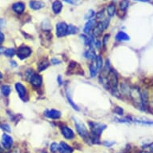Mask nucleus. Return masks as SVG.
<instances>
[{
	"instance_id": "1",
	"label": "nucleus",
	"mask_w": 153,
	"mask_h": 153,
	"mask_svg": "<svg viewBox=\"0 0 153 153\" xmlns=\"http://www.w3.org/2000/svg\"><path fill=\"white\" fill-rule=\"evenodd\" d=\"M74 120H75V128H76L77 132L79 134V136H80L85 141H88V140H90L91 137L90 136H89V134H88V130H87V128H85L84 124L81 123L80 121L75 120V119H74Z\"/></svg>"
},
{
	"instance_id": "2",
	"label": "nucleus",
	"mask_w": 153,
	"mask_h": 153,
	"mask_svg": "<svg viewBox=\"0 0 153 153\" xmlns=\"http://www.w3.org/2000/svg\"><path fill=\"white\" fill-rule=\"evenodd\" d=\"M108 85L113 90L117 89L118 86V78L114 71H110L108 75Z\"/></svg>"
},
{
	"instance_id": "3",
	"label": "nucleus",
	"mask_w": 153,
	"mask_h": 153,
	"mask_svg": "<svg viewBox=\"0 0 153 153\" xmlns=\"http://www.w3.org/2000/svg\"><path fill=\"white\" fill-rule=\"evenodd\" d=\"M31 54V49L26 46H22L20 48H18L17 55L20 59H23L29 57Z\"/></svg>"
},
{
	"instance_id": "4",
	"label": "nucleus",
	"mask_w": 153,
	"mask_h": 153,
	"mask_svg": "<svg viewBox=\"0 0 153 153\" xmlns=\"http://www.w3.org/2000/svg\"><path fill=\"white\" fill-rule=\"evenodd\" d=\"M68 26L64 22H61L56 24V35L58 37H63L67 35Z\"/></svg>"
},
{
	"instance_id": "5",
	"label": "nucleus",
	"mask_w": 153,
	"mask_h": 153,
	"mask_svg": "<svg viewBox=\"0 0 153 153\" xmlns=\"http://www.w3.org/2000/svg\"><path fill=\"white\" fill-rule=\"evenodd\" d=\"M15 89L19 95V97L23 100H27V90L25 87L21 83H17L15 84Z\"/></svg>"
},
{
	"instance_id": "6",
	"label": "nucleus",
	"mask_w": 153,
	"mask_h": 153,
	"mask_svg": "<svg viewBox=\"0 0 153 153\" xmlns=\"http://www.w3.org/2000/svg\"><path fill=\"white\" fill-rule=\"evenodd\" d=\"M140 104L143 110H146L148 106V92L147 90H143L140 92Z\"/></svg>"
},
{
	"instance_id": "7",
	"label": "nucleus",
	"mask_w": 153,
	"mask_h": 153,
	"mask_svg": "<svg viewBox=\"0 0 153 153\" xmlns=\"http://www.w3.org/2000/svg\"><path fill=\"white\" fill-rule=\"evenodd\" d=\"M29 80H30V83L35 88L40 87L42 85V83H43V79L41 77V75H37V74H34Z\"/></svg>"
},
{
	"instance_id": "8",
	"label": "nucleus",
	"mask_w": 153,
	"mask_h": 153,
	"mask_svg": "<svg viewBox=\"0 0 153 153\" xmlns=\"http://www.w3.org/2000/svg\"><path fill=\"white\" fill-rule=\"evenodd\" d=\"M2 144L4 148L9 149L13 144V139L7 134H3L2 136Z\"/></svg>"
},
{
	"instance_id": "9",
	"label": "nucleus",
	"mask_w": 153,
	"mask_h": 153,
	"mask_svg": "<svg viewBox=\"0 0 153 153\" xmlns=\"http://www.w3.org/2000/svg\"><path fill=\"white\" fill-rule=\"evenodd\" d=\"M61 131H62L63 136L68 140H71L75 137V134L73 132V131L68 127H63L61 128Z\"/></svg>"
},
{
	"instance_id": "10",
	"label": "nucleus",
	"mask_w": 153,
	"mask_h": 153,
	"mask_svg": "<svg viewBox=\"0 0 153 153\" xmlns=\"http://www.w3.org/2000/svg\"><path fill=\"white\" fill-rule=\"evenodd\" d=\"M59 151L60 153H73V148L65 142H61L59 144Z\"/></svg>"
},
{
	"instance_id": "11",
	"label": "nucleus",
	"mask_w": 153,
	"mask_h": 153,
	"mask_svg": "<svg viewBox=\"0 0 153 153\" xmlns=\"http://www.w3.org/2000/svg\"><path fill=\"white\" fill-rule=\"evenodd\" d=\"M45 116L47 117L50 119H53V120H56V119H59L61 116V113L57 110H47L44 112Z\"/></svg>"
},
{
	"instance_id": "12",
	"label": "nucleus",
	"mask_w": 153,
	"mask_h": 153,
	"mask_svg": "<svg viewBox=\"0 0 153 153\" xmlns=\"http://www.w3.org/2000/svg\"><path fill=\"white\" fill-rule=\"evenodd\" d=\"M12 10L17 14H22L25 10V5H24V3H21V2H18V3L13 4Z\"/></svg>"
},
{
	"instance_id": "13",
	"label": "nucleus",
	"mask_w": 153,
	"mask_h": 153,
	"mask_svg": "<svg viewBox=\"0 0 153 153\" xmlns=\"http://www.w3.org/2000/svg\"><path fill=\"white\" fill-rule=\"evenodd\" d=\"M96 26V22L94 19H91L86 23V25L84 26V28H83V31L85 34H89L91 30H94V28Z\"/></svg>"
},
{
	"instance_id": "14",
	"label": "nucleus",
	"mask_w": 153,
	"mask_h": 153,
	"mask_svg": "<svg viewBox=\"0 0 153 153\" xmlns=\"http://www.w3.org/2000/svg\"><path fill=\"white\" fill-rule=\"evenodd\" d=\"M30 7L33 10H40L44 7V3L41 1H36V0H31L29 3Z\"/></svg>"
},
{
	"instance_id": "15",
	"label": "nucleus",
	"mask_w": 153,
	"mask_h": 153,
	"mask_svg": "<svg viewBox=\"0 0 153 153\" xmlns=\"http://www.w3.org/2000/svg\"><path fill=\"white\" fill-rule=\"evenodd\" d=\"M63 9V4L59 0H55L52 3V10L55 14H59Z\"/></svg>"
},
{
	"instance_id": "16",
	"label": "nucleus",
	"mask_w": 153,
	"mask_h": 153,
	"mask_svg": "<svg viewBox=\"0 0 153 153\" xmlns=\"http://www.w3.org/2000/svg\"><path fill=\"white\" fill-rule=\"evenodd\" d=\"M116 40L118 41H128L130 39V37L128 34H126L123 31H120L117 33V35L116 36Z\"/></svg>"
},
{
	"instance_id": "17",
	"label": "nucleus",
	"mask_w": 153,
	"mask_h": 153,
	"mask_svg": "<svg viewBox=\"0 0 153 153\" xmlns=\"http://www.w3.org/2000/svg\"><path fill=\"white\" fill-rule=\"evenodd\" d=\"M133 122H136L137 123H140V124H143V125L147 126H153V121L148 120H144V119H132Z\"/></svg>"
},
{
	"instance_id": "18",
	"label": "nucleus",
	"mask_w": 153,
	"mask_h": 153,
	"mask_svg": "<svg viewBox=\"0 0 153 153\" xmlns=\"http://www.w3.org/2000/svg\"><path fill=\"white\" fill-rule=\"evenodd\" d=\"M107 13H108V16H110V17L114 16L115 13H116V6L114 4H110L107 8Z\"/></svg>"
},
{
	"instance_id": "19",
	"label": "nucleus",
	"mask_w": 153,
	"mask_h": 153,
	"mask_svg": "<svg viewBox=\"0 0 153 153\" xmlns=\"http://www.w3.org/2000/svg\"><path fill=\"white\" fill-rule=\"evenodd\" d=\"M79 31V29L75 26L71 24V25L68 26V31L67 34L68 35H73V34H76Z\"/></svg>"
},
{
	"instance_id": "20",
	"label": "nucleus",
	"mask_w": 153,
	"mask_h": 153,
	"mask_svg": "<svg viewBox=\"0 0 153 153\" xmlns=\"http://www.w3.org/2000/svg\"><path fill=\"white\" fill-rule=\"evenodd\" d=\"M49 66V63H48V60H43L42 62L39 63L38 65V69L39 71H44L46 68H48V67Z\"/></svg>"
},
{
	"instance_id": "21",
	"label": "nucleus",
	"mask_w": 153,
	"mask_h": 153,
	"mask_svg": "<svg viewBox=\"0 0 153 153\" xmlns=\"http://www.w3.org/2000/svg\"><path fill=\"white\" fill-rule=\"evenodd\" d=\"M10 88L8 85H3L1 87V92L3 93V95L8 96L10 93Z\"/></svg>"
},
{
	"instance_id": "22",
	"label": "nucleus",
	"mask_w": 153,
	"mask_h": 153,
	"mask_svg": "<svg viewBox=\"0 0 153 153\" xmlns=\"http://www.w3.org/2000/svg\"><path fill=\"white\" fill-rule=\"evenodd\" d=\"M86 57L88 59H96V55H95V53L94 52V51L92 49H90V50H88L85 54Z\"/></svg>"
},
{
	"instance_id": "23",
	"label": "nucleus",
	"mask_w": 153,
	"mask_h": 153,
	"mask_svg": "<svg viewBox=\"0 0 153 153\" xmlns=\"http://www.w3.org/2000/svg\"><path fill=\"white\" fill-rule=\"evenodd\" d=\"M129 5V0H122L120 3V8L122 10H126Z\"/></svg>"
},
{
	"instance_id": "24",
	"label": "nucleus",
	"mask_w": 153,
	"mask_h": 153,
	"mask_svg": "<svg viewBox=\"0 0 153 153\" xmlns=\"http://www.w3.org/2000/svg\"><path fill=\"white\" fill-rule=\"evenodd\" d=\"M90 73H91V77H95L96 75V73H97V67H96V64H91L90 65Z\"/></svg>"
},
{
	"instance_id": "25",
	"label": "nucleus",
	"mask_w": 153,
	"mask_h": 153,
	"mask_svg": "<svg viewBox=\"0 0 153 153\" xmlns=\"http://www.w3.org/2000/svg\"><path fill=\"white\" fill-rule=\"evenodd\" d=\"M96 67H97V69L98 71H100L102 69V67H103V59L101 58L100 56H97L96 57Z\"/></svg>"
},
{
	"instance_id": "26",
	"label": "nucleus",
	"mask_w": 153,
	"mask_h": 153,
	"mask_svg": "<svg viewBox=\"0 0 153 153\" xmlns=\"http://www.w3.org/2000/svg\"><path fill=\"white\" fill-rule=\"evenodd\" d=\"M67 97H68V102H69V103H70L71 105V107H72L75 110H77L79 111V108L77 107V105H75V103L73 102V100H71V95L69 94V92L68 91H67Z\"/></svg>"
},
{
	"instance_id": "27",
	"label": "nucleus",
	"mask_w": 153,
	"mask_h": 153,
	"mask_svg": "<svg viewBox=\"0 0 153 153\" xmlns=\"http://www.w3.org/2000/svg\"><path fill=\"white\" fill-rule=\"evenodd\" d=\"M50 150L51 152L55 153L59 150V144L56 143H52L50 146Z\"/></svg>"
},
{
	"instance_id": "28",
	"label": "nucleus",
	"mask_w": 153,
	"mask_h": 153,
	"mask_svg": "<svg viewBox=\"0 0 153 153\" xmlns=\"http://www.w3.org/2000/svg\"><path fill=\"white\" fill-rule=\"evenodd\" d=\"M15 49L10 48V49H7V51H6V52L4 53V54H5L6 56H7V57H12L13 55H15Z\"/></svg>"
},
{
	"instance_id": "29",
	"label": "nucleus",
	"mask_w": 153,
	"mask_h": 153,
	"mask_svg": "<svg viewBox=\"0 0 153 153\" xmlns=\"http://www.w3.org/2000/svg\"><path fill=\"white\" fill-rule=\"evenodd\" d=\"M94 15H95V12H94L92 10H89V11L87 13V15H85V19H90L91 20V19Z\"/></svg>"
},
{
	"instance_id": "30",
	"label": "nucleus",
	"mask_w": 153,
	"mask_h": 153,
	"mask_svg": "<svg viewBox=\"0 0 153 153\" xmlns=\"http://www.w3.org/2000/svg\"><path fill=\"white\" fill-rule=\"evenodd\" d=\"M65 3H69V4H72V5H77L79 2H80V0H63Z\"/></svg>"
},
{
	"instance_id": "31",
	"label": "nucleus",
	"mask_w": 153,
	"mask_h": 153,
	"mask_svg": "<svg viewBox=\"0 0 153 153\" xmlns=\"http://www.w3.org/2000/svg\"><path fill=\"white\" fill-rule=\"evenodd\" d=\"M115 112H116V114H118V115H120H120H122V114H123V111L121 108H116V110H115Z\"/></svg>"
},
{
	"instance_id": "32",
	"label": "nucleus",
	"mask_w": 153,
	"mask_h": 153,
	"mask_svg": "<svg viewBox=\"0 0 153 153\" xmlns=\"http://www.w3.org/2000/svg\"><path fill=\"white\" fill-rule=\"evenodd\" d=\"M5 23H6V21L4 20L3 19H0V30L4 27Z\"/></svg>"
},
{
	"instance_id": "33",
	"label": "nucleus",
	"mask_w": 153,
	"mask_h": 153,
	"mask_svg": "<svg viewBox=\"0 0 153 153\" xmlns=\"http://www.w3.org/2000/svg\"><path fill=\"white\" fill-rule=\"evenodd\" d=\"M51 63H52L53 64H59V63H61V61L57 59H51Z\"/></svg>"
},
{
	"instance_id": "34",
	"label": "nucleus",
	"mask_w": 153,
	"mask_h": 153,
	"mask_svg": "<svg viewBox=\"0 0 153 153\" xmlns=\"http://www.w3.org/2000/svg\"><path fill=\"white\" fill-rule=\"evenodd\" d=\"M3 41H4V35L0 31V44H2Z\"/></svg>"
},
{
	"instance_id": "35",
	"label": "nucleus",
	"mask_w": 153,
	"mask_h": 153,
	"mask_svg": "<svg viewBox=\"0 0 153 153\" xmlns=\"http://www.w3.org/2000/svg\"><path fill=\"white\" fill-rule=\"evenodd\" d=\"M103 16V11H100V12H99L97 15H96V17L98 18V19H101V18Z\"/></svg>"
},
{
	"instance_id": "36",
	"label": "nucleus",
	"mask_w": 153,
	"mask_h": 153,
	"mask_svg": "<svg viewBox=\"0 0 153 153\" xmlns=\"http://www.w3.org/2000/svg\"><path fill=\"white\" fill-rule=\"evenodd\" d=\"M108 38H109V35H106L104 36V39H103V44L106 45V43H107V40L108 39Z\"/></svg>"
},
{
	"instance_id": "37",
	"label": "nucleus",
	"mask_w": 153,
	"mask_h": 153,
	"mask_svg": "<svg viewBox=\"0 0 153 153\" xmlns=\"http://www.w3.org/2000/svg\"><path fill=\"white\" fill-rule=\"evenodd\" d=\"M6 51H7V49H6L5 48L0 47V54H3V53H5Z\"/></svg>"
},
{
	"instance_id": "38",
	"label": "nucleus",
	"mask_w": 153,
	"mask_h": 153,
	"mask_svg": "<svg viewBox=\"0 0 153 153\" xmlns=\"http://www.w3.org/2000/svg\"><path fill=\"white\" fill-rule=\"evenodd\" d=\"M104 144H105L107 147H110V146H111L112 144H114V142H111V143H104Z\"/></svg>"
},
{
	"instance_id": "39",
	"label": "nucleus",
	"mask_w": 153,
	"mask_h": 153,
	"mask_svg": "<svg viewBox=\"0 0 153 153\" xmlns=\"http://www.w3.org/2000/svg\"><path fill=\"white\" fill-rule=\"evenodd\" d=\"M58 82H59V84L60 85V84H62V79H61V76L59 75L58 77Z\"/></svg>"
},
{
	"instance_id": "40",
	"label": "nucleus",
	"mask_w": 153,
	"mask_h": 153,
	"mask_svg": "<svg viewBox=\"0 0 153 153\" xmlns=\"http://www.w3.org/2000/svg\"><path fill=\"white\" fill-rule=\"evenodd\" d=\"M135 1H137V2H149L151 0H135Z\"/></svg>"
},
{
	"instance_id": "41",
	"label": "nucleus",
	"mask_w": 153,
	"mask_h": 153,
	"mask_svg": "<svg viewBox=\"0 0 153 153\" xmlns=\"http://www.w3.org/2000/svg\"><path fill=\"white\" fill-rule=\"evenodd\" d=\"M140 153H150V152H147V151H143V152H141Z\"/></svg>"
},
{
	"instance_id": "42",
	"label": "nucleus",
	"mask_w": 153,
	"mask_h": 153,
	"mask_svg": "<svg viewBox=\"0 0 153 153\" xmlns=\"http://www.w3.org/2000/svg\"><path fill=\"white\" fill-rule=\"evenodd\" d=\"M2 79H3V75H2V74L0 73V80H1Z\"/></svg>"
}]
</instances>
